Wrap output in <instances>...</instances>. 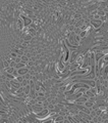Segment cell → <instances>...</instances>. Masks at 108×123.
I'll use <instances>...</instances> for the list:
<instances>
[{
	"label": "cell",
	"mask_w": 108,
	"mask_h": 123,
	"mask_svg": "<svg viewBox=\"0 0 108 123\" xmlns=\"http://www.w3.org/2000/svg\"><path fill=\"white\" fill-rule=\"evenodd\" d=\"M103 61L104 62H108V53H106V55H103Z\"/></svg>",
	"instance_id": "8"
},
{
	"label": "cell",
	"mask_w": 108,
	"mask_h": 123,
	"mask_svg": "<svg viewBox=\"0 0 108 123\" xmlns=\"http://www.w3.org/2000/svg\"><path fill=\"white\" fill-rule=\"evenodd\" d=\"M14 67H7V68H5V71H6V73H8V74H11V73H12L13 71H14Z\"/></svg>",
	"instance_id": "5"
},
{
	"label": "cell",
	"mask_w": 108,
	"mask_h": 123,
	"mask_svg": "<svg viewBox=\"0 0 108 123\" xmlns=\"http://www.w3.org/2000/svg\"><path fill=\"white\" fill-rule=\"evenodd\" d=\"M24 67H27V64L26 63H24V62H20V63H17L16 65H15V69H21V68H24Z\"/></svg>",
	"instance_id": "4"
},
{
	"label": "cell",
	"mask_w": 108,
	"mask_h": 123,
	"mask_svg": "<svg viewBox=\"0 0 108 123\" xmlns=\"http://www.w3.org/2000/svg\"><path fill=\"white\" fill-rule=\"evenodd\" d=\"M94 104H95L94 102H92L91 99H89V98H88L87 101H86V102H85V103L83 104V105H84L85 107H86V108H88L89 110H91V109H92V107L94 106Z\"/></svg>",
	"instance_id": "3"
},
{
	"label": "cell",
	"mask_w": 108,
	"mask_h": 123,
	"mask_svg": "<svg viewBox=\"0 0 108 123\" xmlns=\"http://www.w3.org/2000/svg\"><path fill=\"white\" fill-rule=\"evenodd\" d=\"M30 71V69L28 67H24V68H21V69H17V73H18V75H22L24 76L25 74H27Z\"/></svg>",
	"instance_id": "2"
},
{
	"label": "cell",
	"mask_w": 108,
	"mask_h": 123,
	"mask_svg": "<svg viewBox=\"0 0 108 123\" xmlns=\"http://www.w3.org/2000/svg\"><path fill=\"white\" fill-rule=\"evenodd\" d=\"M24 79L25 78H24V76H22V75H17L16 77H15V80H16L17 82H20V83L24 81Z\"/></svg>",
	"instance_id": "6"
},
{
	"label": "cell",
	"mask_w": 108,
	"mask_h": 123,
	"mask_svg": "<svg viewBox=\"0 0 108 123\" xmlns=\"http://www.w3.org/2000/svg\"><path fill=\"white\" fill-rule=\"evenodd\" d=\"M90 23H91L92 26H93L95 29H99V28H101V27H102V24H103L102 21L100 20V18H99V20H95V18H91Z\"/></svg>",
	"instance_id": "1"
},
{
	"label": "cell",
	"mask_w": 108,
	"mask_h": 123,
	"mask_svg": "<svg viewBox=\"0 0 108 123\" xmlns=\"http://www.w3.org/2000/svg\"><path fill=\"white\" fill-rule=\"evenodd\" d=\"M11 74H12V75L14 76V78H15V77H16V76L18 75V73H17V70H16V69H14V71H13L12 73H11Z\"/></svg>",
	"instance_id": "7"
}]
</instances>
